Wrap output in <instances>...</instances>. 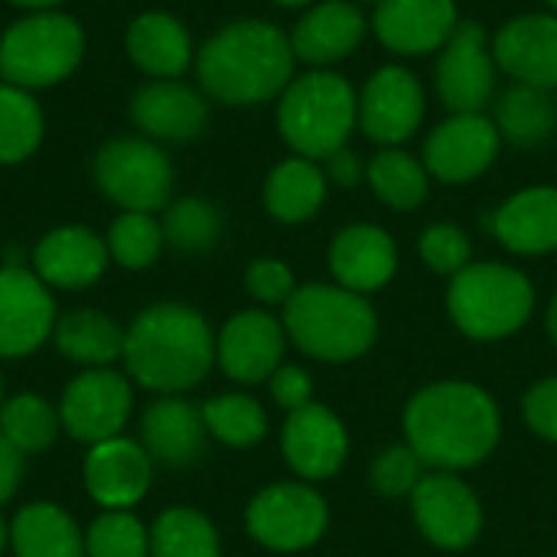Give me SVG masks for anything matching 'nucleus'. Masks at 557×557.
<instances>
[{"label": "nucleus", "instance_id": "nucleus-30", "mask_svg": "<svg viewBox=\"0 0 557 557\" xmlns=\"http://www.w3.org/2000/svg\"><path fill=\"white\" fill-rule=\"evenodd\" d=\"M493 101H496L493 121H496L503 140H509L516 147H539L557 131L555 95L545 88L512 82Z\"/></svg>", "mask_w": 557, "mask_h": 557}, {"label": "nucleus", "instance_id": "nucleus-29", "mask_svg": "<svg viewBox=\"0 0 557 557\" xmlns=\"http://www.w3.org/2000/svg\"><path fill=\"white\" fill-rule=\"evenodd\" d=\"M16 557H85V539L75 519L52 503H29L10 525Z\"/></svg>", "mask_w": 557, "mask_h": 557}, {"label": "nucleus", "instance_id": "nucleus-11", "mask_svg": "<svg viewBox=\"0 0 557 557\" xmlns=\"http://www.w3.org/2000/svg\"><path fill=\"white\" fill-rule=\"evenodd\" d=\"M496 55L493 39L473 20H460L454 36L437 52L434 88L450 114L483 111L496 98Z\"/></svg>", "mask_w": 557, "mask_h": 557}, {"label": "nucleus", "instance_id": "nucleus-10", "mask_svg": "<svg viewBox=\"0 0 557 557\" xmlns=\"http://www.w3.org/2000/svg\"><path fill=\"white\" fill-rule=\"evenodd\" d=\"M411 519L421 539L441 552H467L483 535V503L460 473L428 470L411 493Z\"/></svg>", "mask_w": 557, "mask_h": 557}, {"label": "nucleus", "instance_id": "nucleus-47", "mask_svg": "<svg viewBox=\"0 0 557 557\" xmlns=\"http://www.w3.org/2000/svg\"><path fill=\"white\" fill-rule=\"evenodd\" d=\"M7 3H13L26 13H36V10H59L62 0H7Z\"/></svg>", "mask_w": 557, "mask_h": 557}, {"label": "nucleus", "instance_id": "nucleus-31", "mask_svg": "<svg viewBox=\"0 0 557 557\" xmlns=\"http://www.w3.org/2000/svg\"><path fill=\"white\" fill-rule=\"evenodd\" d=\"M366 183L375 199L395 212H414L431 193V173L424 160L401 147H379V153L366 163Z\"/></svg>", "mask_w": 557, "mask_h": 557}, {"label": "nucleus", "instance_id": "nucleus-40", "mask_svg": "<svg viewBox=\"0 0 557 557\" xmlns=\"http://www.w3.org/2000/svg\"><path fill=\"white\" fill-rule=\"evenodd\" d=\"M428 476V463L401 441L388 444L369 467V486L385 499H411L418 483Z\"/></svg>", "mask_w": 557, "mask_h": 557}, {"label": "nucleus", "instance_id": "nucleus-36", "mask_svg": "<svg viewBox=\"0 0 557 557\" xmlns=\"http://www.w3.org/2000/svg\"><path fill=\"white\" fill-rule=\"evenodd\" d=\"M163 238L170 248L183 251V255H202L209 248H215V242L222 238V215L209 199L199 196H183V199H170V206L163 209Z\"/></svg>", "mask_w": 557, "mask_h": 557}, {"label": "nucleus", "instance_id": "nucleus-7", "mask_svg": "<svg viewBox=\"0 0 557 557\" xmlns=\"http://www.w3.org/2000/svg\"><path fill=\"white\" fill-rule=\"evenodd\" d=\"M85 59V29L72 13L36 10L0 33V78L39 91L75 75Z\"/></svg>", "mask_w": 557, "mask_h": 557}, {"label": "nucleus", "instance_id": "nucleus-53", "mask_svg": "<svg viewBox=\"0 0 557 557\" xmlns=\"http://www.w3.org/2000/svg\"><path fill=\"white\" fill-rule=\"evenodd\" d=\"M0 408H3V382H0Z\"/></svg>", "mask_w": 557, "mask_h": 557}, {"label": "nucleus", "instance_id": "nucleus-49", "mask_svg": "<svg viewBox=\"0 0 557 557\" xmlns=\"http://www.w3.org/2000/svg\"><path fill=\"white\" fill-rule=\"evenodd\" d=\"M271 3L287 7V10H297V7H310V3H317V0H271Z\"/></svg>", "mask_w": 557, "mask_h": 557}, {"label": "nucleus", "instance_id": "nucleus-45", "mask_svg": "<svg viewBox=\"0 0 557 557\" xmlns=\"http://www.w3.org/2000/svg\"><path fill=\"white\" fill-rule=\"evenodd\" d=\"M323 173H326V183H333L339 189H352L366 180V163L352 147H343L323 160Z\"/></svg>", "mask_w": 557, "mask_h": 557}, {"label": "nucleus", "instance_id": "nucleus-25", "mask_svg": "<svg viewBox=\"0 0 557 557\" xmlns=\"http://www.w3.org/2000/svg\"><path fill=\"white\" fill-rule=\"evenodd\" d=\"M493 238L525 258L557 251V186H529L490 215Z\"/></svg>", "mask_w": 557, "mask_h": 557}, {"label": "nucleus", "instance_id": "nucleus-41", "mask_svg": "<svg viewBox=\"0 0 557 557\" xmlns=\"http://www.w3.org/2000/svg\"><path fill=\"white\" fill-rule=\"evenodd\" d=\"M418 258L441 277H457L473 264V242L454 222H434L418 235Z\"/></svg>", "mask_w": 557, "mask_h": 557}, {"label": "nucleus", "instance_id": "nucleus-4", "mask_svg": "<svg viewBox=\"0 0 557 557\" xmlns=\"http://www.w3.org/2000/svg\"><path fill=\"white\" fill-rule=\"evenodd\" d=\"M284 333L304 356L330 366L362 359L379 339V313L369 297L339 284H304L284 304Z\"/></svg>", "mask_w": 557, "mask_h": 557}, {"label": "nucleus", "instance_id": "nucleus-44", "mask_svg": "<svg viewBox=\"0 0 557 557\" xmlns=\"http://www.w3.org/2000/svg\"><path fill=\"white\" fill-rule=\"evenodd\" d=\"M268 388H271L274 405L284 408L287 414L313 401V379H310V372L300 369V366H287V362H284V366L268 379Z\"/></svg>", "mask_w": 557, "mask_h": 557}, {"label": "nucleus", "instance_id": "nucleus-1", "mask_svg": "<svg viewBox=\"0 0 557 557\" xmlns=\"http://www.w3.org/2000/svg\"><path fill=\"white\" fill-rule=\"evenodd\" d=\"M405 444L428 470L463 473L486 463L503 441L496 398L467 379H444L418 388L401 414Z\"/></svg>", "mask_w": 557, "mask_h": 557}, {"label": "nucleus", "instance_id": "nucleus-13", "mask_svg": "<svg viewBox=\"0 0 557 557\" xmlns=\"http://www.w3.org/2000/svg\"><path fill=\"white\" fill-rule=\"evenodd\" d=\"M428 98L421 78L405 65H382L359 91V131L379 147H401L424 124Z\"/></svg>", "mask_w": 557, "mask_h": 557}, {"label": "nucleus", "instance_id": "nucleus-34", "mask_svg": "<svg viewBox=\"0 0 557 557\" xmlns=\"http://www.w3.org/2000/svg\"><path fill=\"white\" fill-rule=\"evenodd\" d=\"M150 557H222L219 532L189 506L166 509L150 529Z\"/></svg>", "mask_w": 557, "mask_h": 557}, {"label": "nucleus", "instance_id": "nucleus-28", "mask_svg": "<svg viewBox=\"0 0 557 557\" xmlns=\"http://www.w3.org/2000/svg\"><path fill=\"white\" fill-rule=\"evenodd\" d=\"M326 189H330V183H326L323 166L317 160L294 153L268 173L261 199L274 222L300 225V222H310L323 209Z\"/></svg>", "mask_w": 557, "mask_h": 557}, {"label": "nucleus", "instance_id": "nucleus-50", "mask_svg": "<svg viewBox=\"0 0 557 557\" xmlns=\"http://www.w3.org/2000/svg\"><path fill=\"white\" fill-rule=\"evenodd\" d=\"M7 545H10V525L0 519V555H3V548H7Z\"/></svg>", "mask_w": 557, "mask_h": 557}, {"label": "nucleus", "instance_id": "nucleus-55", "mask_svg": "<svg viewBox=\"0 0 557 557\" xmlns=\"http://www.w3.org/2000/svg\"><path fill=\"white\" fill-rule=\"evenodd\" d=\"M555 557H557V555H555Z\"/></svg>", "mask_w": 557, "mask_h": 557}, {"label": "nucleus", "instance_id": "nucleus-9", "mask_svg": "<svg viewBox=\"0 0 557 557\" xmlns=\"http://www.w3.org/2000/svg\"><path fill=\"white\" fill-rule=\"evenodd\" d=\"M248 535L277 555L313 548L330 529V506L313 483L287 480L264 486L245 509Z\"/></svg>", "mask_w": 557, "mask_h": 557}, {"label": "nucleus", "instance_id": "nucleus-19", "mask_svg": "<svg viewBox=\"0 0 557 557\" xmlns=\"http://www.w3.org/2000/svg\"><path fill=\"white\" fill-rule=\"evenodd\" d=\"M375 39L405 59L441 52L460 26L454 0H382L372 13Z\"/></svg>", "mask_w": 557, "mask_h": 557}, {"label": "nucleus", "instance_id": "nucleus-38", "mask_svg": "<svg viewBox=\"0 0 557 557\" xmlns=\"http://www.w3.org/2000/svg\"><path fill=\"white\" fill-rule=\"evenodd\" d=\"M111 261H117L127 271H144L163 255V225L153 219V212H121L104 235Z\"/></svg>", "mask_w": 557, "mask_h": 557}, {"label": "nucleus", "instance_id": "nucleus-32", "mask_svg": "<svg viewBox=\"0 0 557 557\" xmlns=\"http://www.w3.org/2000/svg\"><path fill=\"white\" fill-rule=\"evenodd\" d=\"M52 339L65 359L91 369H101L124 352V330L117 326V320H111L101 310L65 313L62 320H55Z\"/></svg>", "mask_w": 557, "mask_h": 557}, {"label": "nucleus", "instance_id": "nucleus-24", "mask_svg": "<svg viewBox=\"0 0 557 557\" xmlns=\"http://www.w3.org/2000/svg\"><path fill=\"white\" fill-rule=\"evenodd\" d=\"M330 271H333V284L369 297L395 277L398 245L382 225L372 222L346 225L336 232L330 245Z\"/></svg>", "mask_w": 557, "mask_h": 557}, {"label": "nucleus", "instance_id": "nucleus-37", "mask_svg": "<svg viewBox=\"0 0 557 557\" xmlns=\"http://www.w3.org/2000/svg\"><path fill=\"white\" fill-rule=\"evenodd\" d=\"M59 428H62L59 411L42 395L26 392V395H16V398L3 401V408H0V434L20 454L46 450L55 441Z\"/></svg>", "mask_w": 557, "mask_h": 557}, {"label": "nucleus", "instance_id": "nucleus-17", "mask_svg": "<svg viewBox=\"0 0 557 557\" xmlns=\"http://www.w3.org/2000/svg\"><path fill=\"white\" fill-rule=\"evenodd\" d=\"M55 330L49 287L23 264L0 268V359L36 352Z\"/></svg>", "mask_w": 557, "mask_h": 557}, {"label": "nucleus", "instance_id": "nucleus-12", "mask_svg": "<svg viewBox=\"0 0 557 557\" xmlns=\"http://www.w3.org/2000/svg\"><path fill=\"white\" fill-rule=\"evenodd\" d=\"M503 134L496 121L483 111L444 117L424 140V166L431 180L447 186H467L480 180L499 157Z\"/></svg>", "mask_w": 557, "mask_h": 557}, {"label": "nucleus", "instance_id": "nucleus-51", "mask_svg": "<svg viewBox=\"0 0 557 557\" xmlns=\"http://www.w3.org/2000/svg\"><path fill=\"white\" fill-rule=\"evenodd\" d=\"M545 7H548V13H555L557 16V0H545Z\"/></svg>", "mask_w": 557, "mask_h": 557}, {"label": "nucleus", "instance_id": "nucleus-5", "mask_svg": "<svg viewBox=\"0 0 557 557\" xmlns=\"http://www.w3.org/2000/svg\"><path fill=\"white\" fill-rule=\"evenodd\" d=\"M359 127V91L330 69L294 75L277 98V131L284 144L307 160L323 163L330 153L349 147Z\"/></svg>", "mask_w": 557, "mask_h": 557}, {"label": "nucleus", "instance_id": "nucleus-3", "mask_svg": "<svg viewBox=\"0 0 557 557\" xmlns=\"http://www.w3.org/2000/svg\"><path fill=\"white\" fill-rule=\"evenodd\" d=\"M127 375L160 395L196 388L215 362V336L206 317L186 304H153L124 333Z\"/></svg>", "mask_w": 557, "mask_h": 557}, {"label": "nucleus", "instance_id": "nucleus-42", "mask_svg": "<svg viewBox=\"0 0 557 557\" xmlns=\"http://www.w3.org/2000/svg\"><path fill=\"white\" fill-rule=\"evenodd\" d=\"M245 287H248V294L261 307H284L294 297V290H297V277H294L287 261H281V258H258L245 271Z\"/></svg>", "mask_w": 557, "mask_h": 557}, {"label": "nucleus", "instance_id": "nucleus-54", "mask_svg": "<svg viewBox=\"0 0 557 557\" xmlns=\"http://www.w3.org/2000/svg\"><path fill=\"white\" fill-rule=\"evenodd\" d=\"M552 95H555V108H557V91H552Z\"/></svg>", "mask_w": 557, "mask_h": 557}, {"label": "nucleus", "instance_id": "nucleus-22", "mask_svg": "<svg viewBox=\"0 0 557 557\" xmlns=\"http://www.w3.org/2000/svg\"><path fill=\"white\" fill-rule=\"evenodd\" d=\"M108 245L88 225H59L33 248V274L46 287L82 290L108 271Z\"/></svg>", "mask_w": 557, "mask_h": 557}, {"label": "nucleus", "instance_id": "nucleus-46", "mask_svg": "<svg viewBox=\"0 0 557 557\" xmlns=\"http://www.w3.org/2000/svg\"><path fill=\"white\" fill-rule=\"evenodd\" d=\"M23 480V454L0 434V506H7Z\"/></svg>", "mask_w": 557, "mask_h": 557}, {"label": "nucleus", "instance_id": "nucleus-15", "mask_svg": "<svg viewBox=\"0 0 557 557\" xmlns=\"http://www.w3.org/2000/svg\"><path fill=\"white\" fill-rule=\"evenodd\" d=\"M349 447L352 444H349V431H346L343 418L320 401H310V405L290 411L281 428L284 463L304 483L333 480L346 467Z\"/></svg>", "mask_w": 557, "mask_h": 557}, {"label": "nucleus", "instance_id": "nucleus-2", "mask_svg": "<svg viewBox=\"0 0 557 557\" xmlns=\"http://www.w3.org/2000/svg\"><path fill=\"white\" fill-rule=\"evenodd\" d=\"M290 36L268 20H232L215 29L196 49V75L206 98L228 108H255L281 91L294 78Z\"/></svg>", "mask_w": 557, "mask_h": 557}, {"label": "nucleus", "instance_id": "nucleus-16", "mask_svg": "<svg viewBox=\"0 0 557 557\" xmlns=\"http://www.w3.org/2000/svg\"><path fill=\"white\" fill-rule=\"evenodd\" d=\"M287 333L284 323L271 310H242L225 320L215 339V362L219 369L238 385L268 382L284 366Z\"/></svg>", "mask_w": 557, "mask_h": 557}, {"label": "nucleus", "instance_id": "nucleus-21", "mask_svg": "<svg viewBox=\"0 0 557 557\" xmlns=\"http://www.w3.org/2000/svg\"><path fill=\"white\" fill-rule=\"evenodd\" d=\"M369 33V16L352 0H317L294 23L290 46L300 62L310 69H326L352 55Z\"/></svg>", "mask_w": 557, "mask_h": 557}, {"label": "nucleus", "instance_id": "nucleus-6", "mask_svg": "<svg viewBox=\"0 0 557 557\" xmlns=\"http://www.w3.org/2000/svg\"><path fill=\"white\" fill-rule=\"evenodd\" d=\"M535 313V284L503 261H473L447 284L450 323L476 343H499L525 330Z\"/></svg>", "mask_w": 557, "mask_h": 557}, {"label": "nucleus", "instance_id": "nucleus-33", "mask_svg": "<svg viewBox=\"0 0 557 557\" xmlns=\"http://www.w3.org/2000/svg\"><path fill=\"white\" fill-rule=\"evenodd\" d=\"M46 137V114L33 91L0 82V166L29 160Z\"/></svg>", "mask_w": 557, "mask_h": 557}, {"label": "nucleus", "instance_id": "nucleus-43", "mask_svg": "<svg viewBox=\"0 0 557 557\" xmlns=\"http://www.w3.org/2000/svg\"><path fill=\"white\" fill-rule=\"evenodd\" d=\"M522 421L535 437L557 444V375L539 379L522 395Z\"/></svg>", "mask_w": 557, "mask_h": 557}, {"label": "nucleus", "instance_id": "nucleus-14", "mask_svg": "<svg viewBox=\"0 0 557 557\" xmlns=\"http://www.w3.org/2000/svg\"><path fill=\"white\" fill-rule=\"evenodd\" d=\"M134 408V392L121 372L88 369L75 375L59 401L62 431L82 444H101L121 437Z\"/></svg>", "mask_w": 557, "mask_h": 557}, {"label": "nucleus", "instance_id": "nucleus-18", "mask_svg": "<svg viewBox=\"0 0 557 557\" xmlns=\"http://www.w3.org/2000/svg\"><path fill=\"white\" fill-rule=\"evenodd\" d=\"M131 121L153 144H186L206 131L209 101L183 78H150L131 98Z\"/></svg>", "mask_w": 557, "mask_h": 557}, {"label": "nucleus", "instance_id": "nucleus-52", "mask_svg": "<svg viewBox=\"0 0 557 557\" xmlns=\"http://www.w3.org/2000/svg\"><path fill=\"white\" fill-rule=\"evenodd\" d=\"M359 3H372V7H375V3H382V0H359Z\"/></svg>", "mask_w": 557, "mask_h": 557}, {"label": "nucleus", "instance_id": "nucleus-27", "mask_svg": "<svg viewBox=\"0 0 557 557\" xmlns=\"http://www.w3.org/2000/svg\"><path fill=\"white\" fill-rule=\"evenodd\" d=\"M206 437H209V431L202 421V408H196L176 395H163L160 401H153L144 411L140 444L153 463L189 467L206 454Z\"/></svg>", "mask_w": 557, "mask_h": 557}, {"label": "nucleus", "instance_id": "nucleus-26", "mask_svg": "<svg viewBox=\"0 0 557 557\" xmlns=\"http://www.w3.org/2000/svg\"><path fill=\"white\" fill-rule=\"evenodd\" d=\"M127 59L150 78H180L196 65V42L186 23L166 10H144L124 33Z\"/></svg>", "mask_w": 557, "mask_h": 557}, {"label": "nucleus", "instance_id": "nucleus-35", "mask_svg": "<svg viewBox=\"0 0 557 557\" xmlns=\"http://www.w3.org/2000/svg\"><path fill=\"white\" fill-rule=\"evenodd\" d=\"M202 421H206L209 437H215L219 444L235 447V450H248V447L261 444L268 434V411L261 408V401H255L251 395H242V392L209 398L202 405Z\"/></svg>", "mask_w": 557, "mask_h": 557}, {"label": "nucleus", "instance_id": "nucleus-48", "mask_svg": "<svg viewBox=\"0 0 557 557\" xmlns=\"http://www.w3.org/2000/svg\"><path fill=\"white\" fill-rule=\"evenodd\" d=\"M545 333H548V339L557 346V290L555 297L548 300V310H545Z\"/></svg>", "mask_w": 557, "mask_h": 557}, {"label": "nucleus", "instance_id": "nucleus-20", "mask_svg": "<svg viewBox=\"0 0 557 557\" xmlns=\"http://www.w3.org/2000/svg\"><path fill=\"white\" fill-rule=\"evenodd\" d=\"M493 55L512 82L557 91V16L548 10L512 16L493 36Z\"/></svg>", "mask_w": 557, "mask_h": 557}, {"label": "nucleus", "instance_id": "nucleus-39", "mask_svg": "<svg viewBox=\"0 0 557 557\" xmlns=\"http://www.w3.org/2000/svg\"><path fill=\"white\" fill-rule=\"evenodd\" d=\"M85 557H150V529L127 509H108L85 532Z\"/></svg>", "mask_w": 557, "mask_h": 557}, {"label": "nucleus", "instance_id": "nucleus-8", "mask_svg": "<svg viewBox=\"0 0 557 557\" xmlns=\"http://www.w3.org/2000/svg\"><path fill=\"white\" fill-rule=\"evenodd\" d=\"M95 186L121 212H160L173 196V163L147 137H114L91 160Z\"/></svg>", "mask_w": 557, "mask_h": 557}, {"label": "nucleus", "instance_id": "nucleus-23", "mask_svg": "<svg viewBox=\"0 0 557 557\" xmlns=\"http://www.w3.org/2000/svg\"><path fill=\"white\" fill-rule=\"evenodd\" d=\"M153 483V460L144 444L127 437H111L91 444L85 457V490L104 509L137 506Z\"/></svg>", "mask_w": 557, "mask_h": 557}]
</instances>
